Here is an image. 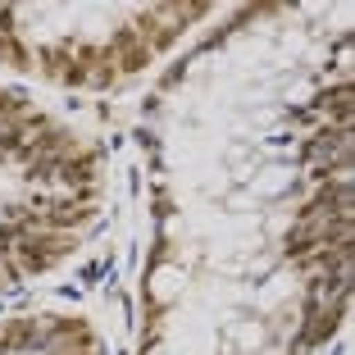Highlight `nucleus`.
Wrapping results in <instances>:
<instances>
[{"label":"nucleus","mask_w":355,"mask_h":355,"mask_svg":"<svg viewBox=\"0 0 355 355\" xmlns=\"http://www.w3.org/2000/svg\"><path fill=\"white\" fill-rule=\"evenodd\" d=\"M92 209L87 205H73V200H64V205H51V214H46V223H55V228H69V223H83Z\"/></svg>","instance_id":"3"},{"label":"nucleus","mask_w":355,"mask_h":355,"mask_svg":"<svg viewBox=\"0 0 355 355\" xmlns=\"http://www.w3.org/2000/svg\"><path fill=\"white\" fill-rule=\"evenodd\" d=\"M110 60L123 64V69H146L150 64V42H141L132 28H123L114 42H110Z\"/></svg>","instance_id":"1"},{"label":"nucleus","mask_w":355,"mask_h":355,"mask_svg":"<svg viewBox=\"0 0 355 355\" xmlns=\"http://www.w3.org/2000/svg\"><path fill=\"white\" fill-rule=\"evenodd\" d=\"M324 110H333L337 123H351V87H342V92L324 96Z\"/></svg>","instance_id":"4"},{"label":"nucleus","mask_w":355,"mask_h":355,"mask_svg":"<svg viewBox=\"0 0 355 355\" xmlns=\"http://www.w3.org/2000/svg\"><path fill=\"white\" fill-rule=\"evenodd\" d=\"M92 168H96L92 155H83V159H64V164H60V178L69 182V187H83V182H92Z\"/></svg>","instance_id":"2"}]
</instances>
